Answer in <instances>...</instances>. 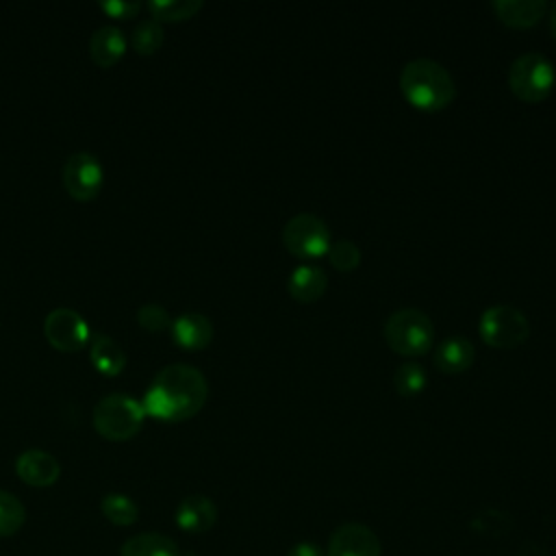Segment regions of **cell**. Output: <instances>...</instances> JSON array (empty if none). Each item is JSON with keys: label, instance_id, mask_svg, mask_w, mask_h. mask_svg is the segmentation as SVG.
Masks as SVG:
<instances>
[{"label": "cell", "instance_id": "cell-9", "mask_svg": "<svg viewBox=\"0 0 556 556\" xmlns=\"http://www.w3.org/2000/svg\"><path fill=\"white\" fill-rule=\"evenodd\" d=\"M46 339L61 352H76L89 339V324L74 308H54L43 321Z\"/></svg>", "mask_w": 556, "mask_h": 556}, {"label": "cell", "instance_id": "cell-15", "mask_svg": "<svg viewBox=\"0 0 556 556\" xmlns=\"http://www.w3.org/2000/svg\"><path fill=\"white\" fill-rule=\"evenodd\" d=\"M476 348L467 337H447L434 350V365L443 374H460L473 365Z\"/></svg>", "mask_w": 556, "mask_h": 556}, {"label": "cell", "instance_id": "cell-12", "mask_svg": "<svg viewBox=\"0 0 556 556\" xmlns=\"http://www.w3.org/2000/svg\"><path fill=\"white\" fill-rule=\"evenodd\" d=\"M15 473L30 486H50L59 480L61 465L43 450H26L15 460Z\"/></svg>", "mask_w": 556, "mask_h": 556}, {"label": "cell", "instance_id": "cell-19", "mask_svg": "<svg viewBox=\"0 0 556 556\" xmlns=\"http://www.w3.org/2000/svg\"><path fill=\"white\" fill-rule=\"evenodd\" d=\"M119 556H178V547L165 534L141 532L122 545Z\"/></svg>", "mask_w": 556, "mask_h": 556}, {"label": "cell", "instance_id": "cell-22", "mask_svg": "<svg viewBox=\"0 0 556 556\" xmlns=\"http://www.w3.org/2000/svg\"><path fill=\"white\" fill-rule=\"evenodd\" d=\"M26 521L24 504L9 491L0 489V536H13Z\"/></svg>", "mask_w": 556, "mask_h": 556}, {"label": "cell", "instance_id": "cell-10", "mask_svg": "<svg viewBox=\"0 0 556 556\" xmlns=\"http://www.w3.org/2000/svg\"><path fill=\"white\" fill-rule=\"evenodd\" d=\"M382 545L378 534L363 523H343L339 526L330 541L326 556H380Z\"/></svg>", "mask_w": 556, "mask_h": 556}, {"label": "cell", "instance_id": "cell-26", "mask_svg": "<svg viewBox=\"0 0 556 556\" xmlns=\"http://www.w3.org/2000/svg\"><path fill=\"white\" fill-rule=\"evenodd\" d=\"M137 321L143 330L148 332H163L165 328L172 326V319H169V313L159 306V304H146L137 311Z\"/></svg>", "mask_w": 556, "mask_h": 556}, {"label": "cell", "instance_id": "cell-8", "mask_svg": "<svg viewBox=\"0 0 556 556\" xmlns=\"http://www.w3.org/2000/svg\"><path fill=\"white\" fill-rule=\"evenodd\" d=\"M104 182V172L100 161L89 152L72 154L63 165V187L65 191L78 200L89 202L93 200Z\"/></svg>", "mask_w": 556, "mask_h": 556}, {"label": "cell", "instance_id": "cell-3", "mask_svg": "<svg viewBox=\"0 0 556 556\" xmlns=\"http://www.w3.org/2000/svg\"><path fill=\"white\" fill-rule=\"evenodd\" d=\"M387 345L400 356H421L432 348V319L419 308H400L384 324Z\"/></svg>", "mask_w": 556, "mask_h": 556}, {"label": "cell", "instance_id": "cell-18", "mask_svg": "<svg viewBox=\"0 0 556 556\" xmlns=\"http://www.w3.org/2000/svg\"><path fill=\"white\" fill-rule=\"evenodd\" d=\"M89 358L96 365V369L104 376H117L126 365V352L117 341H113L106 334H96L91 339Z\"/></svg>", "mask_w": 556, "mask_h": 556}, {"label": "cell", "instance_id": "cell-25", "mask_svg": "<svg viewBox=\"0 0 556 556\" xmlns=\"http://www.w3.org/2000/svg\"><path fill=\"white\" fill-rule=\"evenodd\" d=\"M328 258L334 269L339 271H352L361 265V250L354 241L350 239H339L332 241L328 248Z\"/></svg>", "mask_w": 556, "mask_h": 556}, {"label": "cell", "instance_id": "cell-24", "mask_svg": "<svg viewBox=\"0 0 556 556\" xmlns=\"http://www.w3.org/2000/svg\"><path fill=\"white\" fill-rule=\"evenodd\" d=\"M163 26L154 17L139 22V26L132 30V48L139 54H154L163 43Z\"/></svg>", "mask_w": 556, "mask_h": 556}, {"label": "cell", "instance_id": "cell-5", "mask_svg": "<svg viewBox=\"0 0 556 556\" xmlns=\"http://www.w3.org/2000/svg\"><path fill=\"white\" fill-rule=\"evenodd\" d=\"M556 72L549 59L539 52H523L510 63L508 87L523 102H541L549 96Z\"/></svg>", "mask_w": 556, "mask_h": 556}, {"label": "cell", "instance_id": "cell-11", "mask_svg": "<svg viewBox=\"0 0 556 556\" xmlns=\"http://www.w3.org/2000/svg\"><path fill=\"white\" fill-rule=\"evenodd\" d=\"M174 519L180 530H185L189 534H204L217 521V506L211 497L193 493V495H187L178 504Z\"/></svg>", "mask_w": 556, "mask_h": 556}, {"label": "cell", "instance_id": "cell-7", "mask_svg": "<svg viewBox=\"0 0 556 556\" xmlns=\"http://www.w3.org/2000/svg\"><path fill=\"white\" fill-rule=\"evenodd\" d=\"M282 243L293 256L313 261V258L328 254L332 239H330V230L321 217H317L313 213H298L285 224Z\"/></svg>", "mask_w": 556, "mask_h": 556}, {"label": "cell", "instance_id": "cell-2", "mask_svg": "<svg viewBox=\"0 0 556 556\" xmlns=\"http://www.w3.org/2000/svg\"><path fill=\"white\" fill-rule=\"evenodd\" d=\"M400 89L415 109L428 113L445 109L456 96L452 74L432 59L408 61L400 74Z\"/></svg>", "mask_w": 556, "mask_h": 556}, {"label": "cell", "instance_id": "cell-27", "mask_svg": "<svg viewBox=\"0 0 556 556\" xmlns=\"http://www.w3.org/2000/svg\"><path fill=\"white\" fill-rule=\"evenodd\" d=\"M100 9L115 20H122V17L126 20V17H132L141 9V4L128 2V0H111V2H100Z\"/></svg>", "mask_w": 556, "mask_h": 556}, {"label": "cell", "instance_id": "cell-1", "mask_svg": "<svg viewBox=\"0 0 556 556\" xmlns=\"http://www.w3.org/2000/svg\"><path fill=\"white\" fill-rule=\"evenodd\" d=\"M208 397V384L200 369L174 363L163 367L146 391L141 408L161 421H185L202 410Z\"/></svg>", "mask_w": 556, "mask_h": 556}, {"label": "cell", "instance_id": "cell-6", "mask_svg": "<svg viewBox=\"0 0 556 556\" xmlns=\"http://www.w3.org/2000/svg\"><path fill=\"white\" fill-rule=\"evenodd\" d=\"M478 328H480L482 341L500 350L519 348L530 337V324L526 315L519 308L506 306V304L489 306L482 313Z\"/></svg>", "mask_w": 556, "mask_h": 556}, {"label": "cell", "instance_id": "cell-4", "mask_svg": "<svg viewBox=\"0 0 556 556\" xmlns=\"http://www.w3.org/2000/svg\"><path fill=\"white\" fill-rule=\"evenodd\" d=\"M143 417L146 413L135 397L113 393L96 404L93 428L109 441H126L141 430Z\"/></svg>", "mask_w": 556, "mask_h": 556}, {"label": "cell", "instance_id": "cell-28", "mask_svg": "<svg viewBox=\"0 0 556 556\" xmlns=\"http://www.w3.org/2000/svg\"><path fill=\"white\" fill-rule=\"evenodd\" d=\"M287 556H326L324 549L317 545V543H311V541H300L295 545L289 547Z\"/></svg>", "mask_w": 556, "mask_h": 556}, {"label": "cell", "instance_id": "cell-16", "mask_svg": "<svg viewBox=\"0 0 556 556\" xmlns=\"http://www.w3.org/2000/svg\"><path fill=\"white\" fill-rule=\"evenodd\" d=\"M326 287H328L326 271L317 265L295 267L289 276V282H287L289 295L298 302H304V304L317 302L326 293Z\"/></svg>", "mask_w": 556, "mask_h": 556}, {"label": "cell", "instance_id": "cell-23", "mask_svg": "<svg viewBox=\"0 0 556 556\" xmlns=\"http://www.w3.org/2000/svg\"><path fill=\"white\" fill-rule=\"evenodd\" d=\"M393 387L402 397H415L426 387V369L419 363H402L393 371Z\"/></svg>", "mask_w": 556, "mask_h": 556}, {"label": "cell", "instance_id": "cell-21", "mask_svg": "<svg viewBox=\"0 0 556 556\" xmlns=\"http://www.w3.org/2000/svg\"><path fill=\"white\" fill-rule=\"evenodd\" d=\"M148 9L156 22H182L202 9V0H152Z\"/></svg>", "mask_w": 556, "mask_h": 556}, {"label": "cell", "instance_id": "cell-14", "mask_svg": "<svg viewBox=\"0 0 556 556\" xmlns=\"http://www.w3.org/2000/svg\"><path fill=\"white\" fill-rule=\"evenodd\" d=\"M497 20L510 28H528L541 22L547 11V2L543 0H495L491 2Z\"/></svg>", "mask_w": 556, "mask_h": 556}, {"label": "cell", "instance_id": "cell-29", "mask_svg": "<svg viewBox=\"0 0 556 556\" xmlns=\"http://www.w3.org/2000/svg\"><path fill=\"white\" fill-rule=\"evenodd\" d=\"M549 26H552V33L556 37V4L549 9Z\"/></svg>", "mask_w": 556, "mask_h": 556}, {"label": "cell", "instance_id": "cell-20", "mask_svg": "<svg viewBox=\"0 0 556 556\" xmlns=\"http://www.w3.org/2000/svg\"><path fill=\"white\" fill-rule=\"evenodd\" d=\"M100 510L113 526H132L139 517V506L124 493H106L100 502Z\"/></svg>", "mask_w": 556, "mask_h": 556}, {"label": "cell", "instance_id": "cell-13", "mask_svg": "<svg viewBox=\"0 0 556 556\" xmlns=\"http://www.w3.org/2000/svg\"><path fill=\"white\" fill-rule=\"evenodd\" d=\"M172 337L182 350H204L213 341V324L202 313H182L172 321Z\"/></svg>", "mask_w": 556, "mask_h": 556}, {"label": "cell", "instance_id": "cell-17", "mask_svg": "<svg viewBox=\"0 0 556 556\" xmlns=\"http://www.w3.org/2000/svg\"><path fill=\"white\" fill-rule=\"evenodd\" d=\"M126 52V39L119 28L102 26L89 39V54L98 67L115 65Z\"/></svg>", "mask_w": 556, "mask_h": 556}]
</instances>
